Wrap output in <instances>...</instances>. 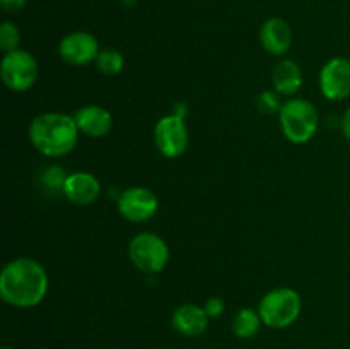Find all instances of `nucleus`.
Returning <instances> with one entry per match:
<instances>
[{
	"label": "nucleus",
	"instance_id": "1",
	"mask_svg": "<svg viewBox=\"0 0 350 349\" xmlns=\"http://www.w3.org/2000/svg\"><path fill=\"white\" fill-rule=\"evenodd\" d=\"M48 293V274L38 260L19 257L7 263L0 274V296L17 308L40 305Z\"/></svg>",
	"mask_w": 350,
	"mask_h": 349
},
{
	"label": "nucleus",
	"instance_id": "2",
	"mask_svg": "<svg viewBox=\"0 0 350 349\" xmlns=\"http://www.w3.org/2000/svg\"><path fill=\"white\" fill-rule=\"evenodd\" d=\"M79 129L74 116L65 113H41L29 125L31 144L46 157L67 156L79 140Z\"/></svg>",
	"mask_w": 350,
	"mask_h": 349
},
{
	"label": "nucleus",
	"instance_id": "3",
	"mask_svg": "<svg viewBox=\"0 0 350 349\" xmlns=\"http://www.w3.org/2000/svg\"><path fill=\"white\" fill-rule=\"evenodd\" d=\"M279 120L286 139L294 144H304L317 133L320 116L313 103L294 98L284 103L279 112Z\"/></svg>",
	"mask_w": 350,
	"mask_h": 349
},
{
	"label": "nucleus",
	"instance_id": "4",
	"mask_svg": "<svg viewBox=\"0 0 350 349\" xmlns=\"http://www.w3.org/2000/svg\"><path fill=\"white\" fill-rule=\"evenodd\" d=\"M303 301L293 287H277L267 293L258 305L262 322L270 328H286L301 315Z\"/></svg>",
	"mask_w": 350,
	"mask_h": 349
},
{
	"label": "nucleus",
	"instance_id": "5",
	"mask_svg": "<svg viewBox=\"0 0 350 349\" xmlns=\"http://www.w3.org/2000/svg\"><path fill=\"white\" fill-rule=\"evenodd\" d=\"M129 255L139 270L146 274H157L167 266L170 248L161 236L154 233H139L130 242Z\"/></svg>",
	"mask_w": 350,
	"mask_h": 349
},
{
	"label": "nucleus",
	"instance_id": "6",
	"mask_svg": "<svg viewBox=\"0 0 350 349\" xmlns=\"http://www.w3.org/2000/svg\"><path fill=\"white\" fill-rule=\"evenodd\" d=\"M0 74H2L3 84L10 91L24 92L34 86L40 74V67H38L36 58L29 51L17 48L3 55Z\"/></svg>",
	"mask_w": 350,
	"mask_h": 349
},
{
	"label": "nucleus",
	"instance_id": "7",
	"mask_svg": "<svg viewBox=\"0 0 350 349\" xmlns=\"http://www.w3.org/2000/svg\"><path fill=\"white\" fill-rule=\"evenodd\" d=\"M154 140H156L157 151L163 156L170 157V159L180 157L187 151L188 140H190L185 118L173 115V113L163 116L154 129Z\"/></svg>",
	"mask_w": 350,
	"mask_h": 349
},
{
	"label": "nucleus",
	"instance_id": "8",
	"mask_svg": "<svg viewBox=\"0 0 350 349\" xmlns=\"http://www.w3.org/2000/svg\"><path fill=\"white\" fill-rule=\"evenodd\" d=\"M116 205L126 221L144 222L154 218L159 207V201L150 188L130 187L120 194Z\"/></svg>",
	"mask_w": 350,
	"mask_h": 349
},
{
	"label": "nucleus",
	"instance_id": "9",
	"mask_svg": "<svg viewBox=\"0 0 350 349\" xmlns=\"http://www.w3.org/2000/svg\"><path fill=\"white\" fill-rule=\"evenodd\" d=\"M58 51L65 64L72 65V67H82V65L96 62L101 50H99L98 40L91 33L75 31V33L67 34L60 41Z\"/></svg>",
	"mask_w": 350,
	"mask_h": 349
},
{
	"label": "nucleus",
	"instance_id": "10",
	"mask_svg": "<svg viewBox=\"0 0 350 349\" xmlns=\"http://www.w3.org/2000/svg\"><path fill=\"white\" fill-rule=\"evenodd\" d=\"M320 89L332 101H340L350 96V60L337 57L328 60L320 72Z\"/></svg>",
	"mask_w": 350,
	"mask_h": 349
},
{
	"label": "nucleus",
	"instance_id": "11",
	"mask_svg": "<svg viewBox=\"0 0 350 349\" xmlns=\"http://www.w3.org/2000/svg\"><path fill=\"white\" fill-rule=\"evenodd\" d=\"M62 194L75 205H91L101 194V183L88 171H75L67 177Z\"/></svg>",
	"mask_w": 350,
	"mask_h": 349
},
{
	"label": "nucleus",
	"instance_id": "12",
	"mask_svg": "<svg viewBox=\"0 0 350 349\" xmlns=\"http://www.w3.org/2000/svg\"><path fill=\"white\" fill-rule=\"evenodd\" d=\"M74 118L75 123H77L79 132L88 137H92V139L108 135L113 127L111 113L106 108H103V106H84V108H81L75 113Z\"/></svg>",
	"mask_w": 350,
	"mask_h": 349
},
{
	"label": "nucleus",
	"instance_id": "13",
	"mask_svg": "<svg viewBox=\"0 0 350 349\" xmlns=\"http://www.w3.org/2000/svg\"><path fill=\"white\" fill-rule=\"evenodd\" d=\"M260 41L262 47L270 55H284L293 43V31L291 26L280 17H270L260 27Z\"/></svg>",
	"mask_w": 350,
	"mask_h": 349
},
{
	"label": "nucleus",
	"instance_id": "14",
	"mask_svg": "<svg viewBox=\"0 0 350 349\" xmlns=\"http://www.w3.org/2000/svg\"><path fill=\"white\" fill-rule=\"evenodd\" d=\"M171 322H173L174 331L180 332L181 335L197 337L207 331L208 315L205 308L197 307V305H181L173 311Z\"/></svg>",
	"mask_w": 350,
	"mask_h": 349
},
{
	"label": "nucleus",
	"instance_id": "15",
	"mask_svg": "<svg viewBox=\"0 0 350 349\" xmlns=\"http://www.w3.org/2000/svg\"><path fill=\"white\" fill-rule=\"evenodd\" d=\"M272 84L280 96H294L303 86V72L294 60H280L272 70Z\"/></svg>",
	"mask_w": 350,
	"mask_h": 349
},
{
	"label": "nucleus",
	"instance_id": "16",
	"mask_svg": "<svg viewBox=\"0 0 350 349\" xmlns=\"http://www.w3.org/2000/svg\"><path fill=\"white\" fill-rule=\"evenodd\" d=\"M260 324H263V322L258 311L252 310V308H241L232 318L231 327L239 339H250L256 335Z\"/></svg>",
	"mask_w": 350,
	"mask_h": 349
},
{
	"label": "nucleus",
	"instance_id": "17",
	"mask_svg": "<svg viewBox=\"0 0 350 349\" xmlns=\"http://www.w3.org/2000/svg\"><path fill=\"white\" fill-rule=\"evenodd\" d=\"M123 64H125L123 62V55L118 50H115V48H105V50L99 51L98 58H96V67L105 75L120 74L123 68Z\"/></svg>",
	"mask_w": 350,
	"mask_h": 349
},
{
	"label": "nucleus",
	"instance_id": "18",
	"mask_svg": "<svg viewBox=\"0 0 350 349\" xmlns=\"http://www.w3.org/2000/svg\"><path fill=\"white\" fill-rule=\"evenodd\" d=\"M21 43V33L12 23H3L0 26V48L3 53H9L19 48Z\"/></svg>",
	"mask_w": 350,
	"mask_h": 349
},
{
	"label": "nucleus",
	"instance_id": "19",
	"mask_svg": "<svg viewBox=\"0 0 350 349\" xmlns=\"http://www.w3.org/2000/svg\"><path fill=\"white\" fill-rule=\"evenodd\" d=\"M279 92L273 91H265L258 96V108L265 113H275L280 112L284 103H280Z\"/></svg>",
	"mask_w": 350,
	"mask_h": 349
},
{
	"label": "nucleus",
	"instance_id": "20",
	"mask_svg": "<svg viewBox=\"0 0 350 349\" xmlns=\"http://www.w3.org/2000/svg\"><path fill=\"white\" fill-rule=\"evenodd\" d=\"M205 311H207V315H208V318H215V317H219V315H222V311H224V308H226V305H224V301L221 300V298H208L207 300V303H205Z\"/></svg>",
	"mask_w": 350,
	"mask_h": 349
},
{
	"label": "nucleus",
	"instance_id": "21",
	"mask_svg": "<svg viewBox=\"0 0 350 349\" xmlns=\"http://www.w3.org/2000/svg\"><path fill=\"white\" fill-rule=\"evenodd\" d=\"M26 2L27 0H0V3H2L7 12H17V10L24 9Z\"/></svg>",
	"mask_w": 350,
	"mask_h": 349
},
{
	"label": "nucleus",
	"instance_id": "22",
	"mask_svg": "<svg viewBox=\"0 0 350 349\" xmlns=\"http://www.w3.org/2000/svg\"><path fill=\"white\" fill-rule=\"evenodd\" d=\"M342 132L350 140V108L345 112L344 118H342Z\"/></svg>",
	"mask_w": 350,
	"mask_h": 349
},
{
	"label": "nucleus",
	"instance_id": "23",
	"mask_svg": "<svg viewBox=\"0 0 350 349\" xmlns=\"http://www.w3.org/2000/svg\"><path fill=\"white\" fill-rule=\"evenodd\" d=\"M176 108H174V112H173V115H176V116H181V118H185V116H187V113H188V109H187V106L183 105V103H176Z\"/></svg>",
	"mask_w": 350,
	"mask_h": 349
},
{
	"label": "nucleus",
	"instance_id": "24",
	"mask_svg": "<svg viewBox=\"0 0 350 349\" xmlns=\"http://www.w3.org/2000/svg\"><path fill=\"white\" fill-rule=\"evenodd\" d=\"M2 349H12V348H9V346H5V348H2Z\"/></svg>",
	"mask_w": 350,
	"mask_h": 349
}]
</instances>
